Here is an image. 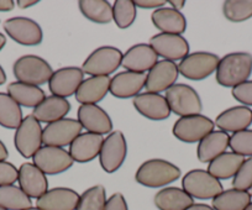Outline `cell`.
<instances>
[{
	"instance_id": "obj_1",
	"label": "cell",
	"mask_w": 252,
	"mask_h": 210,
	"mask_svg": "<svg viewBox=\"0 0 252 210\" xmlns=\"http://www.w3.org/2000/svg\"><path fill=\"white\" fill-rule=\"evenodd\" d=\"M251 73L252 55L247 52H231L219 61L215 78L219 86L234 88L249 81Z\"/></svg>"
},
{
	"instance_id": "obj_2",
	"label": "cell",
	"mask_w": 252,
	"mask_h": 210,
	"mask_svg": "<svg viewBox=\"0 0 252 210\" xmlns=\"http://www.w3.org/2000/svg\"><path fill=\"white\" fill-rule=\"evenodd\" d=\"M181 176V168L174 163L161 158H152L140 166L135 173V180L144 187L161 188L176 182Z\"/></svg>"
},
{
	"instance_id": "obj_3",
	"label": "cell",
	"mask_w": 252,
	"mask_h": 210,
	"mask_svg": "<svg viewBox=\"0 0 252 210\" xmlns=\"http://www.w3.org/2000/svg\"><path fill=\"white\" fill-rule=\"evenodd\" d=\"M13 73L18 82L40 87L48 83L53 74L51 64L36 55H25L14 62Z\"/></svg>"
},
{
	"instance_id": "obj_4",
	"label": "cell",
	"mask_w": 252,
	"mask_h": 210,
	"mask_svg": "<svg viewBox=\"0 0 252 210\" xmlns=\"http://www.w3.org/2000/svg\"><path fill=\"white\" fill-rule=\"evenodd\" d=\"M167 103L171 113L184 118L189 115H198L203 110V103L199 94L188 84H174L166 91Z\"/></svg>"
},
{
	"instance_id": "obj_5",
	"label": "cell",
	"mask_w": 252,
	"mask_h": 210,
	"mask_svg": "<svg viewBox=\"0 0 252 210\" xmlns=\"http://www.w3.org/2000/svg\"><path fill=\"white\" fill-rule=\"evenodd\" d=\"M123 56V52L114 46H101L87 57L82 71L91 77H109L121 66Z\"/></svg>"
},
{
	"instance_id": "obj_6",
	"label": "cell",
	"mask_w": 252,
	"mask_h": 210,
	"mask_svg": "<svg viewBox=\"0 0 252 210\" xmlns=\"http://www.w3.org/2000/svg\"><path fill=\"white\" fill-rule=\"evenodd\" d=\"M182 189L193 199H214L224 190L221 182L205 170H192L182 180Z\"/></svg>"
},
{
	"instance_id": "obj_7",
	"label": "cell",
	"mask_w": 252,
	"mask_h": 210,
	"mask_svg": "<svg viewBox=\"0 0 252 210\" xmlns=\"http://www.w3.org/2000/svg\"><path fill=\"white\" fill-rule=\"evenodd\" d=\"M42 126L32 114L24 118L20 126L15 130L14 145L24 158H32L36 152L42 147Z\"/></svg>"
},
{
	"instance_id": "obj_8",
	"label": "cell",
	"mask_w": 252,
	"mask_h": 210,
	"mask_svg": "<svg viewBox=\"0 0 252 210\" xmlns=\"http://www.w3.org/2000/svg\"><path fill=\"white\" fill-rule=\"evenodd\" d=\"M215 122L205 115H189L179 118L173 125L172 134L179 141L186 144L200 142L207 135L214 131Z\"/></svg>"
},
{
	"instance_id": "obj_9",
	"label": "cell",
	"mask_w": 252,
	"mask_h": 210,
	"mask_svg": "<svg viewBox=\"0 0 252 210\" xmlns=\"http://www.w3.org/2000/svg\"><path fill=\"white\" fill-rule=\"evenodd\" d=\"M219 61V56L212 52H193L179 62V74L190 81H203L217 72Z\"/></svg>"
},
{
	"instance_id": "obj_10",
	"label": "cell",
	"mask_w": 252,
	"mask_h": 210,
	"mask_svg": "<svg viewBox=\"0 0 252 210\" xmlns=\"http://www.w3.org/2000/svg\"><path fill=\"white\" fill-rule=\"evenodd\" d=\"M126 156H127V142L124 134L119 130L110 132L104 139L99 153V162L104 172H116L124 165Z\"/></svg>"
},
{
	"instance_id": "obj_11",
	"label": "cell",
	"mask_w": 252,
	"mask_h": 210,
	"mask_svg": "<svg viewBox=\"0 0 252 210\" xmlns=\"http://www.w3.org/2000/svg\"><path fill=\"white\" fill-rule=\"evenodd\" d=\"M32 160L33 165L47 176L61 175L74 165L73 158L67 150L55 146H42Z\"/></svg>"
},
{
	"instance_id": "obj_12",
	"label": "cell",
	"mask_w": 252,
	"mask_h": 210,
	"mask_svg": "<svg viewBox=\"0 0 252 210\" xmlns=\"http://www.w3.org/2000/svg\"><path fill=\"white\" fill-rule=\"evenodd\" d=\"M82 125L77 119L64 118L46 125L42 131V142L45 146H69L82 134Z\"/></svg>"
},
{
	"instance_id": "obj_13",
	"label": "cell",
	"mask_w": 252,
	"mask_h": 210,
	"mask_svg": "<svg viewBox=\"0 0 252 210\" xmlns=\"http://www.w3.org/2000/svg\"><path fill=\"white\" fill-rule=\"evenodd\" d=\"M4 31L11 40L23 46H38L43 38L40 24L24 16L8 19L4 23Z\"/></svg>"
},
{
	"instance_id": "obj_14",
	"label": "cell",
	"mask_w": 252,
	"mask_h": 210,
	"mask_svg": "<svg viewBox=\"0 0 252 210\" xmlns=\"http://www.w3.org/2000/svg\"><path fill=\"white\" fill-rule=\"evenodd\" d=\"M149 45L166 61H182L189 55V42L182 35L156 33L150 38Z\"/></svg>"
},
{
	"instance_id": "obj_15",
	"label": "cell",
	"mask_w": 252,
	"mask_h": 210,
	"mask_svg": "<svg viewBox=\"0 0 252 210\" xmlns=\"http://www.w3.org/2000/svg\"><path fill=\"white\" fill-rule=\"evenodd\" d=\"M84 81V72L78 67H63L53 72L48 89L52 95L60 98H69L78 90L79 86Z\"/></svg>"
},
{
	"instance_id": "obj_16",
	"label": "cell",
	"mask_w": 252,
	"mask_h": 210,
	"mask_svg": "<svg viewBox=\"0 0 252 210\" xmlns=\"http://www.w3.org/2000/svg\"><path fill=\"white\" fill-rule=\"evenodd\" d=\"M77 120L87 132L109 135L113 132V120L110 115L98 104H84L78 108Z\"/></svg>"
},
{
	"instance_id": "obj_17",
	"label": "cell",
	"mask_w": 252,
	"mask_h": 210,
	"mask_svg": "<svg viewBox=\"0 0 252 210\" xmlns=\"http://www.w3.org/2000/svg\"><path fill=\"white\" fill-rule=\"evenodd\" d=\"M178 76V64L176 62L162 60L157 62L146 74L145 88L150 93L161 94L162 91H167L176 84Z\"/></svg>"
},
{
	"instance_id": "obj_18",
	"label": "cell",
	"mask_w": 252,
	"mask_h": 210,
	"mask_svg": "<svg viewBox=\"0 0 252 210\" xmlns=\"http://www.w3.org/2000/svg\"><path fill=\"white\" fill-rule=\"evenodd\" d=\"M132 104L136 112L144 118L154 121H162L168 119L171 115V109L164 95L157 93H140L132 99Z\"/></svg>"
},
{
	"instance_id": "obj_19",
	"label": "cell",
	"mask_w": 252,
	"mask_h": 210,
	"mask_svg": "<svg viewBox=\"0 0 252 210\" xmlns=\"http://www.w3.org/2000/svg\"><path fill=\"white\" fill-rule=\"evenodd\" d=\"M157 62L158 55L149 43H136L124 54L121 67H124L125 71L146 73Z\"/></svg>"
},
{
	"instance_id": "obj_20",
	"label": "cell",
	"mask_w": 252,
	"mask_h": 210,
	"mask_svg": "<svg viewBox=\"0 0 252 210\" xmlns=\"http://www.w3.org/2000/svg\"><path fill=\"white\" fill-rule=\"evenodd\" d=\"M146 84V73L123 71L110 79L109 93L119 99H127L139 95Z\"/></svg>"
},
{
	"instance_id": "obj_21",
	"label": "cell",
	"mask_w": 252,
	"mask_h": 210,
	"mask_svg": "<svg viewBox=\"0 0 252 210\" xmlns=\"http://www.w3.org/2000/svg\"><path fill=\"white\" fill-rule=\"evenodd\" d=\"M78 200L79 194L74 189L57 187L48 189L36 199V208L41 210H76Z\"/></svg>"
},
{
	"instance_id": "obj_22",
	"label": "cell",
	"mask_w": 252,
	"mask_h": 210,
	"mask_svg": "<svg viewBox=\"0 0 252 210\" xmlns=\"http://www.w3.org/2000/svg\"><path fill=\"white\" fill-rule=\"evenodd\" d=\"M19 187L30 198L38 199L48 190L47 176L33 163H23L19 168Z\"/></svg>"
},
{
	"instance_id": "obj_23",
	"label": "cell",
	"mask_w": 252,
	"mask_h": 210,
	"mask_svg": "<svg viewBox=\"0 0 252 210\" xmlns=\"http://www.w3.org/2000/svg\"><path fill=\"white\" fill-rule=\"evenodd\" d=\"M104 136L93 132H83L69 145V154L74 162L87 163L93 161L100 153Z\"/></svg>"
},
{
	"instance_id": "obj_24",
	"label": "cell",
	"mask_w": 252,
	"mask_h": 210,
	"mask_svg": "<svg viewBox=\"0 0 252 210\" xmlns=\"http://www.w3.org/2000/svg\"><path fill=\"white\" fill-rule=\"evenodd\" d=\"M252 124V110L249 107L239 105L220 113L215 119V126L224 132H239L249 129Z\"/></svg>"
},
{
	"instance_id": "obj_25",
	"label": "cell",
	"mask_w": 252,
	"mask_h": 210,
	"mask_svg": "<svg viewBox=\"0 0 252 210\" xmlns=\"http://www.w3.org/2000/svg\"><path fill=\"white\" fill-rule=\"evenodd\" d=\"M69 112H71V103L67 99L50 95L46 96L33 109L32 117L40 122L51 124L57 120L64 119Z\"/></svg>"
},
{
	"instance_id": "obj_26",
	"label": "cell",
	"mask_w": 252,
	"mask_h": 210,
	"mask_svg": "<svg viewBox=\"0 0 252 210\" xmlns=\"http://www.w3.org/2000/svg\"><path fill=\"white\" fill-rule=\"evenodd\" d=\"M110 77H89L79 86L74 96L81 105L84 104H98L103 100L110 89Z\"/></svg>"
},
{
	"instance_id": "obj_27",
	"label": "cell",
	"mask_w": 252,
	"mask_h": 210,
	"mask_svg": "<svg viewBox=\"0 0 252 210\" xmlns=\"http://www.w3.org/2000/svg\"><path fill=\"white\" fill-rule=\"evenodd\" d=\"M151 21L161 33L183 35L187 30L186 16L181 11L172 8L163 6L155 10L151 15Z\"/></svg>"
},
{
	"instance_id": "obj_28",
	"label": "cell",
	"mask_w": 252,
	"mask_h": 210,
	"mask_svg": "<svg viewBox=\"0 0 252 210\" xmlns=\"http://www.w3.org/2000/svg\"><path fill=\"white\" fill-rule=\"evenodd\" d=\"M230 136L227 132L217 130L212 131L199 142L197 147V157L202 163H210L214 158L226 152Z\"/></svg>"
},
{
	"instance_id": "obj_29",
	"label": "cell",
	"mask_w": 252,
	"mask_h": 210,
	"mask_svg": "<svg viewBox=\"0 0 252 210\" xmlns=\"http://www.w3.org/2000/svg\"><path fill=\"white\" fill-rule=\"evenodd\" d=\"M154 203L158 210H187L194 199L182 188L164 187L156 193Z\"/></svg>"
},
{
	"instance_id": "obj_30",
	"label": "cell",
	"mask_w": 252,
	"mask_h": 210,
	"mask_svg": "<svg viewBox=\"0 0 252 210\" xmlns=\"http://www.w3.org/2000/svg\"><path fill=\"white\" fill-rule=\"evenodd\" d=\"M245 162V157L235 152H224L208 165V172L217 180H230L234 178L237 171Z\"/></svg>"
},
{
	"instance_id": "obj_31",
	"label": "cell",
	"mask_w": 252,
	"mask_h": 210,
	"mask_svg": "<svg viewBox=\"0 0 252 210\" xmlns=\"http://www.w3.org/2000/svg\"><path fill=\"white\" fill-rule=\"evenodd\" d=\"M8 94L20 107L33 108V109L46 98L45 91L40 87L21 83L18 81L9 84Z\"/></svg>"
},
{
	"instance_id": "obj_32",
	"label": "cell",
	"mask_w": 252,
	"mask_h": 210,
	"mask_svg": "<svg viewBox=\"0 0 252 210\" xmlns=\"http://www.w3.org/2000/svg\"><path fill=\"white\" fill-rule=\"evenodd\" d=\"M79 10L92 23L110 24L113 21V5L106 0H81Z\"/></svg>"
},
{
	"instance_id": "obj_33",
	"label": "cell",
	"mask_w": 252,
	"mask_h": 210,
	"mask_svg": "<svg viewBox=\"0 0 252 210\" xmlns=\"http://www.w3.org/2000/svg\"><path fill=\"white\" fill-rule=\"evenodd\" d=\"M251 203V195L244 190L231 189L222 190L213 199L212 207L214 210H245Z\"/></svg>"
},
{
	"instance_id": "obj_34",
	"label": "cell",
	"mask_w": 252,
	"mask_h": 210,
	"mask_svg": "<svg viewBox=\"0 0 252 210\" xmlns=\"http://www.w3.org/2000/svg\"><path fill=\"white\" fill-rule=\"evenodd\" d=\"M23 120L20 105L8 93H0V126L16 130Z\"/></svg>"
},
{
	"instance_id": "obj_35",
	"label": "cell",
	"mask_w": 252,
	"mask_h": 210,
	"mask_svg": "<svg viewBox=\"0 0 252 210\" xmlns=\"http://www.w3.org/2000/svg\"><path fill=\"white\" fill-rule=\"evenodd\" d=\"M0 207L6 210H25L32 207L29 195L15 184L0 187Z\"/></svg>"
},
{
	"instance_id": "obj_36",
	"label": "cell",
	"mask_w": 252,
	"mask_h": 210,
	"mask_svg": "<svg viewBox=\"0 0 252 210\" xmlns=\"http://www.w3.org/2000/svg\"><path fill=\"white\" fill-rule=\"evenodd\" d=\"M137 8L132 0H116L113 5V21L119 29H129L135 23Z\"/></svg>"
},
{
	"instance_id": "obj_37",
	"label": "cell",
	"mask_w": 252,
	"mask_h": 210,
	"mask_svg": "<svg viewBox=\"0 0 252 210\" xmlns=\"http://www.w3.org/2000/svg\"><path fill=\"white\" fill-rule=\"evenodd\" d=\"M106 203V190L101 184L93 185L79 195L76 210H104Z\"/></svg>"
},
{
	"instance_id": "obj_38",
	"label": "cell",
	"mask_w": 252,
	"mask_h": 210,
	"mask_svg": "<svg viewBox=\"0 0 252 210\" xmlns=\"http://www.w3.org/2000/svg\"><path fill=\"white\" fill-rule=\"evenodd\" d=\"M222 14L231 23H242L252 18V0H227L222 4Z\"/></svg>"
},
{
	"instance_id": "obj_39",
	"label": "cell",
	"mask_w": 252,
	"mask_h": 210,
	"mask_svg": "<svg viewBox=\"0 0 252 210\" xmlns=\"http://www.w3.org/2000/svg\"><path fill=\"white\" fill-rule=\"evenodd\" d=\"M229 147L240 156L252 157V130H242L230 136Z\"/></svg>"
},
{
	"instance_id": "obj_40",
	"label": "cell",
	"mask_w": 252,
	"mask_h": 210,
	"mask_svg": "<svg viewBox=\"0 0 252 210\" xmlns=\"http://www.w3.org/2000/svg\"><path fill=\"white\" fill-rule=\"evenodd\" d=\"M252 187V157L245 160L240 170L232 178V188L237 190L249 192Z\"/></svg>"
},
{
	"instance_id": "obj_41",
	"label": "cell",
	"mask_w": 252,
	"mask_h": 210,
	"mask_svg": "<svg viewBox=\"0 0 252 210\" xmlns=\"http://www.w3.org/2000/svg\"><path fill=\"white\" fill-rule=\"evenodd\" d=\"M231 94L235 100L241 103L244 107H252V81H246L234 87Z\"/></svg>"
},
{
	"instance_id": "obj_42",
	"label": "cell",
	"mask_w": 252,
	"mask_h": 210,
	"mask_svg": "<svg viewBox=\"0 0 252 210\" xmlns=\"http://www.w3.org/2000/svg\"><path fill=\"white\" fill-rule=\"evenodd\" d=\"M19 170L8 161H0V187L18 182Z\"/></svg>"
},
{
	"instance_id": "obj_43",
	"label": "cell",
	"mask_w": 252,
	"mask_h": 210,
	"mask_svg": "<svg viewBox=\"0 0 252 210\" xmlns=\"http://www.w3.org/2000/svg\"><path fill=\"white\" fill-rule=\"evenodd\" d=\"M104 210H129L127 202L121 193H114L106 199Z\"/></svg>"
},
{
	"instance_id": "obj_44",
	"label": "cell",
	"mask_w": 252,
	"mask_h": 210,
	"mask_svg": "<svg viewBox=\"0 0 252 210\" xmlns=\"http://www.w3.org/2000/svg\"><path fill=\"white\" fill-rule=\"evenodd\" d=\"M166 4V0H136V1H135L136 8L155 9V10H157V9L159 8H163Z\"/></svg>"
},
{
	"instance_id": "obj_45",
	"label": "cell",
	"mask_w": 252,
	"mask_h": 210,
	"mask_svg": "<svg viewBox=\"0 0 252 210\" xmlns=\"http://www.w3.org/2000/svg\"><path fill=\"white\" fill-rule=\"evenodd\" d=\"M15 8V1L13 0H0V11H11Z\"/></svg>"
},
{
	"instance_id": "obj_46",
	"label": "cell",
	"mask_w": 252,
	"mask_h": 210,
	"mask_svg": "<svg viewBox=\"0 0 252 210\" xmlns=\"http://www.w3.org/2000/svg\"><path fill=\"white\" fill-rule=\"evenodd\" d=\"M18 6L20 9H28L33 5H37L38 0H18Z\"/></svg>"
},
{
	"instance_id": "obj_47",
	"label": "cell",
	"mask_w": 252,
	"mask_h": 210,
	"mask_svg": "<svg viewBox=\"0 0 252 210\" xmlns=\"http://www.w3.org/2000/svg\"><path fill=\"white\" fill-rule=\"evenodd\" d=\"M167 4H169L174 10L181 11V9H183L186 5V1L184 0H169V1H167Z\"/></svg>"
},
{
	"instance_id": "obj_48",
	"label": "cell",
	"mask_w": 252,
	"mask_h": 210,
	"mask_svg": "<svg viewBox=\"0 0 252 210\" xmlns=\"http://www.w3.org/2000/svg\"><path fill=\"white\" fill-rule=\"evenodd\" d=\"M187 210H214V208L210 207L208 204H202V203H198V204H193L192 207H189Z\"/></svg>"
},
{
	"instance_id": "obj_49",
	"label": "cell",
	"mask_w": 252,
	"mask_h": 210,
	"mask_svg": "<svg viewBox=\"0 0 252 210\" xmlns=\"http://www.w3.org/2000/svg\"><path fill=\"white\" fill-rule=\"evenodd\" d=\"M9 156V151L6 149L5 144L0 140V161H5Z\"/></svg>"
},
{
	"instance_id": "obj_50",
	"label": "cell",
	"mask_w": 252,
	"mask_h": 210,
	"mask_svg": "<svg viewBox=\"0 0 252 210\" xmlns=\"http://www.w3.org/2000/svg\"><path fill=\"white\" fill-rule=\"evenodd\" d=\"M5 82H6V73L3 69V67L0 66V86H3Z\"/></svg>"
},
{
	"instance_id": "obj_51",
	"label": "cell",
	"mask_w": 252,
	"mask_h": 210,
	"mask_svg": "<svg viewBox=\"0 0 252 210\" xmlns=\"http://www.w3.org/2000/svg\"><path fill=\"white\" fill-rule=\"evenodd\" d=\"M5 45H6V37L3 35V33L0 32V51L3 50Z\"/></svg>"
},
{
	"instance_id": "obj_52",
	"label": "cell",
	"mask_w": 252,
	"mask_h": 210,
	"mask_svg": "<svg viewBox=\"0 0 252 210\" xmlns=\"http://www.w3.org/2000/svg\"><path fill=\"white\" fill-rule=\"evenodd\" d=\"M245 210H252V202L250 203V204H249V207H247L246 209H245Z\"/></svg>"
},
{
	"instance_id": "obj_53",
	"label": "cell",
	"mask_w": 252,
	"mask_h": 210,
	"mask_svg": "<svg viewBox=\"0 0 252 210\" xmlns=\"http://www.w3.org/2000/svg\"><path fill=\"white\" fill-rule=\"evenodd\" d=\"M25 210H41V209H38V208L31 207V208H29V209H25Z\"/></svg>"
},
{
	"instance_id": "obj_54",
	"label": "cell",
	"mask_w": 252,
	"mask_h": 210,
	"mask_svg": "<svg viewBox=\"0 0 252 210\" xmlns=\"http://www.w3.org/2000/svg\"><path fill=\"white\" fill-rule=\"evenodd\" d=\"M249 194H250V195H251V198H252V187H251V188H250V189H249Z\"/></svg>"
},
{
	"instance_id": "obj_55",
	"label": "cell",
	"mask_w": 252,
	"mask_h": 210,
	"mask_svg": "<svg viewBox=\"0 0 252 210\" xmlns=\"http://www.w3.org/2000/svg\"><path fill=\"white\" fill-rule=\"evenodd\" d=\"M0 210H6V209H4V208H1V207H0Z\"/></svg>"
}]
</instances>
